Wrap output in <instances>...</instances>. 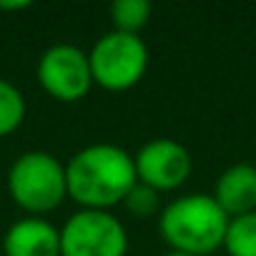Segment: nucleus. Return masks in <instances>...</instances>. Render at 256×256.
Wrapping results in <instances>:
<instances>
[{"mask_svg":"<svg viewBox=\"0 0 256 256\" xmlns=\"http://www.w3.org/2000/svg\"><path fill=\"white\" fill-rule=\"evenodd\" d=\"M68 196L80 208L110 211L136 184V161L116 144H90L66 164Z\"/></svg>","mask_w":256,"mask_h":256,"instance_id":"obj_1","label":"nucleus"},{"mask_svg":"<svg viewBox=\"0 0 256 256\" xmlns=\"http://www.w3.org/2000/svg\"><path fill=\"white\" fill-rule=\"evenodd\" d=\"M228 216L211 194H186L168 201L158 214V231L171 251L208 256L224 248Z\"/></svg>","mask_w":256,"mask_h":256,"instance_id":"obj_2","label":"nucleus"},{"mask_svg":"<svg viewBox=\"0 0 256 256\" xmlns=\"http://www.w3.org/2000/svg\"><path fill=\"white\" fill-rule=\"evenodd\" d=\"M8 194L30 216L56 211L66 196V164L48 151H26L8 168Z\"/></svg>","mask_w":256,"mask_h":256,"instance_id":"obj_3","label":"nucleus"},{"mask_svg":"<svg viewBox=\"0 0 256 256\" xmlns=\"http://www.w3.org/2000/svg\"><path fill=\"white\" fill-rule=\"evenodd\" d=\"M93 83L110 93L134 88L148 68V48L141 36L110 30L100 36L88 50Z\"/></svg>","mask_w":256,"mask_h":256,"instance_id":"obj_4","label":"nucleus"},{"mask_svg":"<svg viewBox=\"0 0 256 256\" xmlns=\"http://www.w3.org/2000/svg\"><path fill=\"white\" fill-rule=\"evenodd\" d=\"M128 231L110 211L78 208L60 226V256H126Z\"/></svg>","mask_w":256,"mask_h":256,"instance_id":"obj_5","label":"nucleus"},{"mask_svg":"<svg viewBox=\"0 0 256 256\" xmlns=\"http://www.w3.org/2000/svg\"><path fill=\"white\" fill-rule=\"evenodd\" d=\"M40 88L63 103H76L93 88L88 53L73 43H56L43 50L36 68Z\"/></svg>","mask_w":256,"mask_h":256,"instance_id":"obj_6","label":"nucleus"},{"mask_svg":"<svg viewBox=\"0 0 256 256\" xmlns=\"http://www.w3.org/2000/svg\"><path fill=\"white\" fill-rule=\"evenodd\" d=\"M134 161L138 181L156 188L158 194L184 186L194 171L188 148L174 138H154L144 144Z\"/></svg>","mask_w":256,"mask_h":256,"instance_id":"obj_7","label":"nucleus"},{"mask_svg":"<svg viewBox=\"0 0 256 256\" xmlns=\"http://www.w3.org/2000/svg\"><path fill=\"white\" fill-rule=\"evenodd\" d=\"M6 256H60V228L43 216H26L3 236Z\"/></svg>","mask_w":256,"mask_h":256,"instance_id":"obj_8","label":"nucleus"},{"mask_svg":"<svg viewBox=\"0 0 256 256\" xmlns=\"http://www.w3.org/2000/svg\"><path fill=\"white\" fill-rule=\"evenodd\" d=\"M211 196L216 198V204L224 208L228 218L256 211V166L251 164L228 166L216 178Z\"/></svg>","mask_w":256,"mask_h":256,"instance_id":"obj_9","label":"nucleus"},{"mask_svg":"<svg viewBox=\"0 0 256 256\" xmlns=\"http://www.w3.org/2000/svg\"><path fill=\"white\" fill-rule=\"evenodd\" d=\"M224 251L228 256H256V211L228 218Z\"/></svg>","mask_w":256,"mask_h":256,"instance_id":"obj_10","label":"nucleus"},{"mask_svg":"<svg viewBox=\"0 0 256 256\" xmlns=\"http://www.w3.org/2000/svg\"><path fill=\"white\" fill-rule=\"evenodd\" d=\"M151 10L154 8H151L148 0H116V3H110V8H108L113 30L134 33V36H138V30L148 23Z\"/></svg>","mask_w":256,"mask_h":256,"instance_id":"obj_11","label":"nucleus"},{"mask_svg":"<svg viewBox=\"0 0 256 256\" xmlns=\"http://www.w3.org/2000/svg\"><path fill=\"white\" fill-rule=\"evenodd\" d=\"M26 120V98L6 78H0V138L16 134Z\"/></svg>","mask_w":256,"mask_h":256,"instance_id":"obj_12","label":"nucleus"},{"mask_svg":"<svg viewBox=\"0 0 256 256\" xmlns=\"http://www.w3.org/2000/svg\"><path fill=\"white\" fill-rule=\"evenodd\" d=\"M123 206H126L128 214L136 216V218H151V216L161 214V208H164L161 206V194L156 188L141 184V181L128 191V196L123 198Z\"/></svg>","mask_w":256,"mask_h":256,"instance_id":"obj_13","label":"nucleus"},{"mask_svg":"<svg viewBox=\"0 0 256 256\" xmlns=\"http://www.w3.org/2000/svg\"><path fill=\"white\" fill-rule=\"evenodd\" d=\"M30 8L28 0H18V3H0V10H26Z\"/></svg>","mask_w":256,"mask_h":256,"instance_id":"obj_14","label":"nucleus"},{"mask_svg":"<svg viewBox=\"0 0 256 256\" xmlns=\"http://www.w3.org/2000/svg\"><path fill=\"white\" fill-rule=\"evenodd\" d=\"M166 256H188V254H178V251H168Z\"/></svg>","mask_w":256,"mask_h":256,"instance_id":"obj_15","label":"nucleus"}]
</instances>
